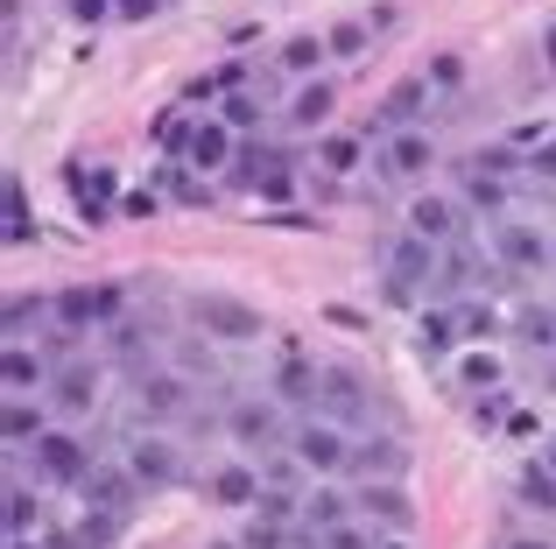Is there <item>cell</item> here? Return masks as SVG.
I'll return each mask as SVG.
<instances>
[{"instance_id": "44", "label": "cell", "mask_w": 556, "mask_h": 549, "mask_svg": "<svg viewBox=\"0 0 556 549\" xmlns=\"http://www.w3.org/2000/svg\"><path fill=\"white\" fill-rule=\"evenodd\" d=\"M113 0H71V22H106Z\"/></svg>"}, {"instance_id": "31", "label": "cell", "mask_w": 556, "mask_h": 549, "mask_svg": "<svg viewBox=\"0 0 556 549\" xmlns=\"http://www.w3.org/2000/svg\"><path fill=\"white\" fill-rule=\"evenodd\" d=\"M458 381H465V387H501V353L486 345V353L458 359Z\"/></svg>"}, {"instance_id": "39", "label": "cell", "mask_w": 556, "mask_h": 549, "mask_svg": "<svg viewBox=\"0 0 556 549\" xmlns=\"http://www.w3.org/2000/svg\"><path fill=\"white\" fill-rule=\"evenodd\" d=\"M240 549H289V536H282V522H254L240 536Z\"/></svg>"}, {"instance_id": "50", "label": "cell", "mask_w": 556, "mask_h": 549, "mask_svg": "<svg viewBox=\"0 0 556 549\" xmlns=\"http://www.w3.org/2000/svg\"><path fill=\"white\" fill-rule=\"evenodd\" d=\"M543 465H549V472H556V437H549V444H543Z\"/></svg>"}, {"instance_id": "45", "label": "cell", "mask_w": 556, "mask_h": 549, "mask_svg": "<svg viewBox=\"0 0 556 549\" xmlns=\"http://www.w3.org/2000/svg\"><path fill=\"white\" fill-rule=\"evenodd\" d=\"M155 8H163V0H113V14H121V22H149Z\"/></svg>"}, {"instance_id": "38", "label": "cell", "mask_w": 556, "mask_h": 549, "mask_svg": "<svg viewBox=\"0 0 556 549\" xmlns=\"http://www.w3.org/2000/svg\"><path fill=\"white\" fill-rule=\"evenodd\" d=\"M521 339H529V345H556V310H529V317H521Z\"/></svg>"}, {"instance_id": "34", "label": "cell", "mask_w": 556, "mask_h": 549, "mask_svg": "<svg viewBox=\"0 0 556 549\" xmlns=\"http://www.w3.org/2000/svg\"><path fill=\"white\" fill-rule=\"evenodd\" d=\"M28 233H36L28 226V197H22V183H8V247H22Z\"/></svg>"}, {"instance_id": "41", "label": "cell", "mask_w": 556, "mask_h": 549, "mask_svg": "<svg viewBox=\"0 0 556 549\" xmlns=\"http://www.w3.org/2000/svg\"><path fill=\"white\" fill-rule=\"evenodd\" d=\"M141 331H149V324L121 317V324H113V353H121V359H135V353H141Z\"/></svg>"}, {"instance_id": "49", "label": "cell", "mask_w": 556, "mask_h": 549, "mask_svg": "<svg viewBox=\"0 0 556 549\" xmlns=\"http://www.w3.org/2000/svg\"><path fill=\"white\" fill-rule=\"evenodd\" d=\"M374 549H408V536H380V542H374Z\"/></svg>"}, {"instance_id": "16", "label": "cell", "mask_w": 556, "mask_h": 549, "mask_svg": "<svg viewBox=\"0 0 556 549\" xmlns=\"http://www.w3.org/2000/svg\"><path fill=\"white\" fill-rule=\"evenodd\" d=\"M127 472H135L141 486H169L177 480V451H169L163 437H135L127 444Z\"/></svg>"}, {"instance_id": "1", "label": "cell", "mask_w": 556, "mask_h": 549, "mask_svg": "<svg viewBox=\"0 0 556 549\" xmlns=\"http://www.w3.org/2000/svg\"><path fill=\"white\" fill-rule=\"evenodd\" d=\"M353 430L345 423H325V416H303L296 430H289V458H296L303 472H317V480H331V472H353Z\"/></svg>"}, {"instance_id": "36", "label": "cell", "mask_w": 556, "mask_h": 549, "mask_svg": "<svg viewBox=\"0 0 556 549\" xmlns=\"http://www.w3.org/2000/svg\"><path fill=\"white\" fill-rule=\"evenodd\" d=\"M472 282V254L465 247H444V268H437V289H465Z\"/></svg>"}, {"instance_id": "35", "label": "cell", "mask_w": 556, "mask_h": 549, "mask_svg": "<svg viewBox=\"0 0 556 549\" xmlns=\"http://www.w3.org/2000/svg\"><path fill=\"white\" fill-rule=\"evenodd\" d=\"M311 549H374V536L359 522H339V528H325V536H317Z\"/></svg>"}, {"instance_id": "3", "label": "cell", "mask_w": 556, "mask_h": 549, "mask_svg": "<svg viewBox=\"0 0 556 549\" xmlns=\"http://www.w3.org/2000/svg\"><path fill=\"white\" fill-rule=\"evenodd\" d=\"M317 416L325 423H367L374 416V395H367V381H359L353 367H317Z\"/></svg>"}, {"instance_id": "26", "label": "cell", "mask_w": 556, "mask_h": 549, "mask_svg": "<svg viewBox=\"0 0 556 549\" xmlns=\"http://www.w3.org/2000/svg\"><path fill=\"white\" fill-rule=\"evenodd\" d=\"M451 339H458V317L422 310V324H416V353H422V359H444V353H451Z\"/></svg>"}, {"instance_id": "18", "label": "cell", "mask_w": 556, "mask_h": 549, "mask_svg": "<svg viewBox=\"0 0 556 549\" xmlns=\"http://www.w3.org/2000/svg\"><path fill=\"white\" fill-rule=\"evenodd\" d=\"M353 472H359L367 486L394 480V472H402V444H394V437H359V444H353Z\"/></svg>"}, {"instance_id": "52", "label": "cell", "mask_w": 556, "mask_h": 549, "mask_svg": "<svg viewBox=\"0 0 556 549\" xmlns=\"http://www.w3.org/2000/svg\"><path fill=\"white\" fill-rule=\"evenodd\" d=\"M8 549H36V542H28V536H8Z\"/></svg>"}, {"instance_id": "11", "label": "cell", "mask_w": 556, "mask_h": 549, "mask_svg": "<svg viewBox=\"0 0 556 549\" xmlns=\"http://www.w3.org/2000/svg\"><path fill=\"white\" fill-rule=\"evenodd\" d=\"M353 500H359V514H367V522H380V528H388V536H408V528H416V500H408L394 480H380V486H359Z\"/></svg>"}, {"instance_id": "33", "label": "cell", "mask_w": 556, "mask_h": 549, "mask_svg": "<svg viewBox=\"0 0 556 549\" xmlns=\"http://www.w3.org/2000/svg\"><path fill=\"white\" fill-rule=\"evenodd\" d=\"M28 522H36V494L14 480V486H8V536H28Z\"/></svg>"}, {"instance_id": "2", "label": "cell", "mask_w": 556, "mask_h": 549, "mask_svg": "<svg viewBox=\"0 0 556 549\" xmlns=\"http://www.w3.org/2000/svg\"><path fill=\"white\" fill-rule=\"evenodd\" d=\"M190 324H198V331H212V339H232V345H240V339H261V331H268V324H261V310H254V303H240V296H218V289L190 296Z\"/></svg>"}, {"instance_id": "23", "label": "cell", "mask_w": 556, "mask_h": 549, "mask_svg": "<svg viewBox=\"0 0 556 549\" xmlns=\"http://www.w3.org/2000/svg\"><path fill=\"white\" fill-rule=\"evenodd\" d=\"M275 401H289V409H317V367L282 359V373H275Z\"/></svg>"}, {"instance_id": "14", "label": "cell", "mask_w": 556, "mask_h": 549, "mask_svg": "<svg viewBox=\"0 0 556 549\" xmlns=\"http://www.w3.org/2000/svg\"><path fill=\"white\" fill-rule=\"evenodd\" d=\"M493 254H501L507 268H543L549 261L543 233H535V226H521V219H501V226H493Z\"/></svg>"}, {"instance_id": "47", "label": "cell", "mask_w": 556, "mask_h": 549, "mask_svg": "<svg viewBox=\"0 0 556 549\" xmlns=\"http://www.w3.org/2000/svg\"><path fill=\"white\" fill-rule=\"evenodd\" d=\"M543 56H549V71H556V22L543 28Z\"/></svg>"}, {"instance_id": "46", "label": "cell", "mask_w": 556, "mask_h": 549, "mask_svg": "<svg viewBox=\"0 0 556 549\" xmlns=\"http://www.w3.org/2000/svg\"><path fill=\"white\" fill-rule=\"evenodd\" d=\"M529 169H535V177H543V183H556V149H543V155H529Z\"/></svg>"}, {"instance_id": "48", "label": "cell", "mask_w": 556, "mask_h": 549, "mask_svg": "<svg viewBox=\"0 0 556 549\" xmlns=\"http://www.w3.org/2000/svg\"><path fill=\"white\" fill-rule=\"evenodd\" d=\"M507 549H556V542H543V536H515Z\"/></svg>"}, {"instance_id": "19", "label": "cell", "mask_w": 556, "mask_h": 549, "mask_svg": "<svg viewBox=\"0 0 556 549\" xmlns=\"http://www.w3.org/2000/svg\"><path fill=\"white\" fill-rule=\"evenodd\" d=\"M212 500L218 508H261V472L254 465H218L212 472Z\"/></svg>"}, {"instance_id": "40", "label": "cell", "mask_w": 556, "mask_h": 549, "mask_svg": "<svg viewBox=\"0 0 556 549\" xmlns=\"http://www.w3.org/2000/svg\"><path fill=\"white\" fill-rule=\"evenodd\" d=\"M36 317H42V303H28V296H14V303H8V339H14V345H22V324H36Z\"/></svg>"}, {"instance_id": "53", "label": "cell", "mask_w": 556, "mask_h": 549, "mask_svg": "<svg viewBox=\"0 0 556 549\" xmlns=\"http://www.w3.org/2000/svg\"><path fill=\"white\" fill-rule=\"evenodd\" d=\"M549 261H556V240H549Z\"/></svg>"}, {"instance_id": "10", "label": "cell", "mask_w": 556, "mask_h": 549, "mask_svg": "<svg viewBox=\"0 0 556 549\" xmlns=\"http://www.w3.org/2000/svg\"><path fill=\"white\" fill-rule=\"evenodd\" d=\"M184 163L198 169V177H212V169L240 163V149H232V127H226V120H198V127L184 135Z\"/></svg>"}, {"instance_id": "29", "label": "cell", "mask_w": 556, "mask_h": 549, "mask_svg": "<svg viewBox=\"0 0 556 549\" xmlns=\"http://www.w3.org/2000/svg\"><path fill=\"white\" fill-rule=\"evenodd\" d=\"M367 42H374V22H339L325 36V50L339 56V64H353V56H367Z\"/></svg>"}, {"instance_id": "22", "label": "cell", "mask_w": 556, "mask_h": 549, "mask_svg": "<svg viewBox=\"0 0 556 549\" xmlns=\"http://www.w3.org/2000/svg\"><path fill=\"white\" fill-rule=\"evenodd\" d=\"M0 381H8V395H36L42 381H56L50 367H42L28 345H8V359H0Z\"/></svg>"}, {"instance_id": "54", "label": "cell", "mask_w": 556, "mask_h": 549, "mask_svg": "<svg viewBox=\"0 0 556 549\" xmlns=\"http://www.w3.org/2000/svg\"><path fill=\"white\" fill-rule=\"evenodd\" d=\"M212 549H232V542H212Z\"/></svg>"}, {"instance_id": "8", "label": "cell", "mask_w": 556, "mask_h": 549, "mask_svg": "<svg viewBox=\"0 0 556 549\" xmlns=\"http://www.w3.org/2000/svg\"><path fill=\"white\" fill-rule=\"evenodd\" d=\"M56 310V324L64 331H92V324H121V289H64V296L50 303Z\"/></svg>"}, {"instance_id": "15", "label": "cell", "mask_w": 556, "mask_h": 549, "mask_svg": "<svg viewBox=\"0 0 556 549\" xmlns=\"http://www.w3.org/2000/svg\"><path fill=\"white\" fill-rule=\"evenodd\" d=\"M92 401H99V367H64L50 381V409L56 416H85Z\"/></svg>"}, {"instance_id": "21", "label": "cell", "mask_w": 556, "mask_h": 549, "mask_svg": "<svg viewBox=\"0 0 556 549\" xmlns=\"http://www.w3.org/2000/svg\"><path fill=\"white\" fill-rule=\"evenodd\" d=\"M0 437H8L14 451H36V444L50 437V430H42V409H36L28 395H14V401H8V416H0Z\"/></svg>"}, {"instance_id": "42", "label": "cell", "mask_w": 556, "mask_h": 549, "mask_svg": "<svg viewBox=\"0 0 556 549\" xmlns=\"http://www.w3.org/2000/svg\"><path fill=\"white\" fill-rule=\"evenodd\" d=\"M289 514H296V500H289V494H261V522H289Z\"/></svg>"}, {"instance_id": "9", "label": "cell", "mask_w": 556, "mask_h": 549, "mask_svg": "<svg viewBox=\"0 0 556 549\" xmlns=\"http://www.w3.org/2000/svg\"><path fill=\"white\" fill-rule=\"evenodd\" d=\"M226 437L240 444V451H275V444H282V416H275V401H232V409H226Z\"/></svg>"}, {"instance_id": "43", "label": "cell", "mask_w": 556, "mask_h": 549, "mask_svg": "<svg viewBox=\"0 0 556 549\" xmlns=\"http://www.w3.org/2000/svg\"><path fill=\"white\" fill-rule=\"evenodd\" d=\"M121 212H127V219H155L163 205H155V191H135V197H121Z\"/></svg>"}, {"instance_id": "28", "label": "cell", "mask_w": 556, "mask_h": 549, "mask_svg": "<svg viewBox=\"0 0 556 549\" xmlns=\"http://www.w3.org/2000/svg\"><path fill=\"white\" fill-rule=\"evenodd\" d=\"M317 163H325V177H353L359 169V141L353 135H325L317 141Z\"/></svg>"}, {"instance_id": "37", "label": "cell", "mask_w": 556, "mask_h": 549, "mask_svg": "<svg viewBox=\"0 0 556 549\" xmlns=\"http://www.w3.org/2000/svg\"><path fill=\"white\" fill-rule=\"evenodd\" d=\"M493 331H501V324H493V310H479V303H472V310H458V339H479V345H486Z\"/></svg>"}, {"instance_id": "30", "label": "cell", "mask_w": 556, "mask_h": 549, "mask_svg": "<svg viewBox=\"0 0 556 549\" xmlns=\"http://www.w3.org/2000/svg\"><path fill=\"white\" fill-rule=\"evenodd\" d=\"M325 56H331V50H325L317 36H289V42H282V71H296V78H311Z\"/></svg>"}, {"instance_id": "6", "label": "cell", "mask_w": 556, "mask_h": 549, "mask_svg": "<svg viewBox=\"0 0 556 549\" xmlns=\"http://www.w3.org/2000/svg\"><path fill=\"white\" fill-rule=\"evenodd\" d=\"M430 163H437V141L422 135V127H402V135L380 141V177H388V183H422Z\"/></svg>"}, {"instance_id": "20", "label": "cell", "mask_w": 556, "mask_h": 549, "mask_svg": "<svg viewBox=\"0 0 556 549\" xmlns=\"http://www.w3.org/2000/svg\"><path fill=\"white\" fill-rule=\"evenodd\" d=\"M422 99H430V85H422V78H402L388 99H380V135H402V127L422 113Z\"/></svg>"}, {"instance_id": "32", "label": "cell", "mask_w": 556, "mask_h": 549, "mask_svg": "<svg viewBox=\"0 0 556 549\" xmlns=\"http://www.w3.org/2000/svg\"><path fill=\"white\" fill-rule=\"evenodd\" d=\"M218 120H226V127H232V135H247V127H254V120H261V92H232V99H226V106H218Z\"/></svg>"}, {"instance_id": "4", "label": "cell", "mask_w": 556, "mask_h": 549, "mask_svg": "<svg viewBox=\"0 0 556 549\" xmlns=\"http://www.w3.org/2000/svg\"><path fill=\"white\" fill-rule=\"evenodd\" d=\"M78 494H85V514H113V522H127L135 500H141V480L127 465H92Z\"/></svg>"}, {"instance_id": "7", "label": "cell", "mask_w": 556, "mask_h": 549, "mask_svg": "<svg viewBox=\"0 0 556 549\" xmlns=\"http://www.w3.org/2000/svg\"><path fill=\"white\" fill-rule=\"evenodd\" d=\"M388 296L394 303H408V289L416 282H437V268H444V247H430V240H416V233H402L394 240V254H388Z\"/></svg>"}, {"instance_id": "12", "label": "cell", "mask_w": 556, "mask_h": 549, "mask_svg": "<svg viewBox=\"0 0 556 549\" xmlns=\"http://www.w3.org/2000/svg\"><path fill=\"white\" fill-rule=\"evenodd\" d=\"M408 233L430 240V247H458V205L451 197H416L408 205Z\"/></svg>"}, {"instance_id": "27", "label": "cell", "mask_w": 556, "mask_h": 549, "mask_svg": "<svg viewBox=\"0 0 556 549\" xmlns=\"http://www.w3.org/2000/svg\"><path fill=\"white\" fill-rule=\"evenodd\" d=\"M521 500H529V508H543V514H556V472L543 465V458H535V465H521Z\"/></svg>"}, {"instance_id": "5", "label": "cell", "mask_w": 556, "mask_h": 549, "mask_svg": "<svg viewBox=\"0 0 556 549\" xmlns=\"http://www.w3.org/2000/svg\"><path fill=\"white\" fill-rule=\"evenodd\" d=\"M99 458H92V444L85 437H71V430H50V437L36 444V472L50 486H85V472H92Z\"/></svg>"}, {"instance_id": "51", "label": "cell", "mask_w": 556, "mask_h": 549, "mask_svg": "<svg viewBox=\"0 0 556 549\" xmlns=\"http://www.w3.org/2000/svg\"><path fill=\"white\" fill-rule=\"evenodd\" d=\"M543 381H549V395H556V359H549V367H543Z\"/></svg>"}, {"instance_id": "17", "label": "cell", "mask_w": 556, "mask_h": 549, "mask_svg": "<svg viewBox=\"0 0 556 549\" xmlns=\"http://www.w3.org/2000/svg\"><path fill=\"white\" fill-rule=\"evenodd\" d=\"M331 106H339V92H331L325 78H303V85H296V99H289V127L317 135V127L331 120Z\"/></svg>"}, {"instance_id": "13", "label": "cell", "mask_w": 556, "mask_h": 549, "mask_svg": "<svg viewBox=\"0 0 556 549\" xmlns=\"http://www.w3.org/2000/svg\"><path fill=\"white\" fill-rule=\"evenodd\" d=\"M141 416L149 423H169V416H184L190 409V387H184V373H141Z\"/></svg>"}, {"instance_id": "25", "label": "cell", "mask_w": 556, "mask_h": 549, "mask_svg": "<svg viewBox=\"0 0 556 549\" xmlns=\"http://www.w3.org/2000/svg\"><path fill=\"white\" fill-rule=\"evenodd\" d=\"M353 514H359V500H345V494H317V500H303V522H311V536H325V528L353 522Z\"/></svg>"}, {"instance_id": "24", "label": "cell", "mask_w": 556, "mask_h": 549, "mask_svg": "<svg viewBox=\"0 0 556 549\" xmlns=\"http://www.w3.org/2000/svg\"><path fill=\"white\" fill-rule=\"evenodd\" d=\"M465 205H472V212H507V177L465 163Z\"/></svg>"}]
</instances>
